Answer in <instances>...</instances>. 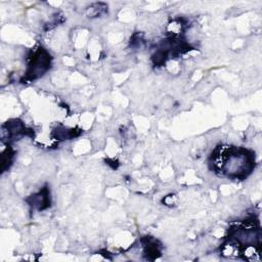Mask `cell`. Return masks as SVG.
Masks as SVG:
<instances>
[{
	"instance_id": "6da1fadb",
	"label": "cell",
	"mask_w": 262,
	"mask_h": 262,
	"mask_svg": "<svg viewBox=\"0 0 262 262\" xmlns=\"http://www.w3.org/2000/svg\"><path fill=\"white\" fill-rule=\"evenodd\" d=\"M215 171L233 179L246 178L253 170L255 160L251 151L242 147L222 146L212 157Z\"/></svg>"
}]
</instances>
